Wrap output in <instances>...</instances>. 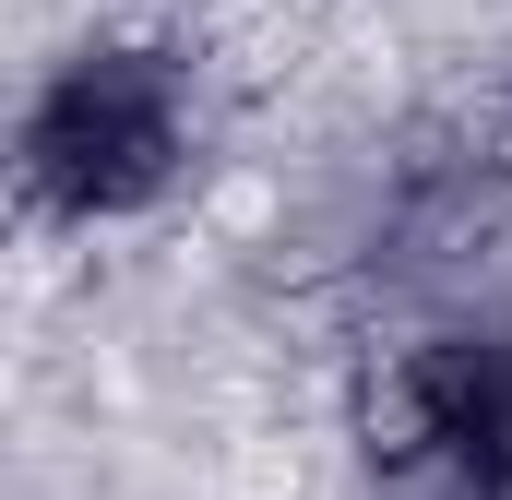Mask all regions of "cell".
Listing matches in <instances>:
<instances>
[{
    "label": "cell",
    "instance_id": "obj_1",
    "mask_svg": "<svg viewBox=\"0 0 512 500\" xmlns=\"http://www.w3.org/2000/svg\"><path fill=\"white\" fill-rule=\"evenodd\" d=\"M191 155V84L155 48H84L72 72H48V96L24 108V203L60 227L143 215Z\"/></svg>",
    "mask_w": 512,
    "mask_h": 500
},
{
    "label": "cell",
    "instance_id": "obj_2",
    "mask_svg": "<svg viewBox=\"0 0 512 500\" xmlns=\"http://www.w3.org/2000/svg\"><path fill=\"white\" fill-rule=\"evenodd\" d=\"M358 429L393 500H512V346L501 334L393 346Z\"/></svg>",
    "mask_w": 512,
    "mask_h": 500
}]
</instances>
